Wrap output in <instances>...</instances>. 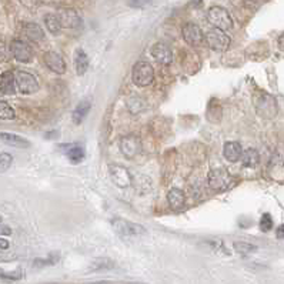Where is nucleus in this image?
<instances>
[{"mask_svg":"<svg viewBox=\"0 0 284 284\" xmlns=\"http://www.w3.org/2000/svg\"><path fill=\"white\" fill-rule=\"evenodd\" d=\"M113 263L107 258H99L96 260L92 266V270H105V269H112Z\"/></svg>","mask_w":284,"mask_h":284,"instance_id":"obj_31","label":"nucleus"},{"mask_svg":"<svg viewBox=\"0 0 284 284\" xmlns=\"http://www.w3.org/2000/svg\"><path fill=\"white\" fill-rule=\"evenodd\" d=\"M133 83L139 87L150 86L154 79V70L150 63L147 62H139L133 67L132 73Z\"/></svg>","mask_w":284,"mask_h":284,"instance_id":"obj_2","label":"nucleus"},{"mask_svg":"<svg viewBox=\"0 0 284 284\" xmlns=\"http://www.w3.org/2000/svg\"><path fill=\"white\" fill-rule=\"evenodd\" d=\"M181 33H183V39H185L186 43L193 47L200 46L203 43V39H205V36L201 33V29L194 23H186Z\"/></svg>","mask_w":284,"mask_h":284,"instance_id":"obj_11","label":"nucleus"},{"mask_svg":"<svg viewBox=\"0 0 284 284\" xmlns=\"http://www.w3.org/2000/svg\"><path fill=\"white\" fill-rule=\"evenodd\" d=\"M276 236H277V238H284V225L278 227L277 231H276Z\"/></svg>","mask_w":284,"mask_h":284,"instance_id":"obj_34","label":"nucleus"},{"mask_svg":"<svg viewBox=\"0 0 284 284\" xmlns=\"http://www.w3.org/2000/svg\"><path fill=\"white\" fill-rule=\"evenodd\" d=\"M120 152L123 153L126 159H134L141 152V141L137 136L129 134L120 141Z\"/></svg>","mask_w":284,"mask_h":284,"instance_id":"obj_8","label":"nucleus"},{"mask_svg":"<svg viewBox=\"0 0 284 284\" xmlns=\"http://www.w3.org/2000/svg\"><path fill=\"white\" fill-rule=\"evenodd\" d=\"M0 92L3 94L16 93V77L12 72H3L0 74Z\"/></svg>","mask_w":284,"mask_h":284,"instance_id":"obj_15","label":"nucleus"},{"mask_svg":"<svg viewBox=\"0 0 284 284\" xmlns=\"http://www.w3.org/2000/svg\"><path fill=\"white\" fill-rule=\"evenodd\" d=\"M57 16H59L60 23H62V26L63 27H67V29H77V27L82 26V17H80L79 13H77L74 9H70V7L60 9Z\"/></svg>","mask_w":284,"mask_h":284,"instance_id":"obj_12","label":"nucleus"},{"mask_svg":"<svg viewBox=\"0 0 284 284\" xmlns=\"http://www.w3.org/2000/svg\"><path fill=\"white\" fill-rule=\"evenodd\" d=\"M207 19L212 23L213 26L221 29V30H230L233 27V19L230 13L226 10L225 7L213 6L207 12Z\"/></svg>","mask_w":284,"mask_h":284,"instance_id":"obj_4","label":"nucleus"},{"mask_svg":"<svg viewBox=\"0 0 284 284\" xmlns=\"http://www.w3.org/2000/svg\"><path fill=\"white\" fill-rule=\"evenodd\" d=\"M233 247H234L236 253H240V254H247V253L257 250L256 246L250 245V243H246V241H236V243L233 245Z\"/></svg>","mask_w":284,"mask_h":284,"instance_id":"obj_27","label":"nucleus"},{"mask_svg":"<svg viewBox=\"0 0 284 284\" xmlns=\"http://www.w3.org/2000/svg\"><path fill=\"white\" fill-rule=\"evenodd\" d=\"M0 139H2V141H5L6 145L12 146V147H17V149L30 147V143L26 139H23L19 134H13V133H0Z\"/></svg>","mask_w":284,"mask_h":284,"instance_id":"obj_17","label":"nucleus"},{"mask_svg":"<svg viewBox=\"0 0 284 284\" xmlns=\"http://www.w3.org/2000/svg\"><path fill=\"white\" fill-rule=\"evenodd\" d=\"M273 229V218L269 213H266L260 218V230L261 231H270Z\"/></svg>","mask_w":284,"mask_h":284,"instance_id":"obj_30","label":"nucleus"},{"mask_svg":"<svg viewBox=\"0 0 284 284\" xmlns=\"http://www.w3.org/2000/svg\"><path fill=\"white\" fill-rule=\"evenodd\" d=\"M23 276L22 269H16L14 271H6L0 269V278H7V280H19Z\"/></svg>","mask_w":284,"mask_h":284,"instance_id":"obj_29","label":"nucleus"},{"mask_svg":"<svg viewBox=\"0 0 284 284\" xmlns=\"http://www.w3.org/2000/svg\"><path fill=\"white\" fill-rule=\"evenodd\" d=\"M112 226L114 231L120 234L121 237H139L141 234H146V229L143 226L127 221L123 218H113Z\"/></svg>","mask_w":284,"mask_h":284,"instance_id":"obj_3","label":"nucleus"},{"mask_svg":"<svg viewBox=\"0 0 284 284\" xmlns=\"http://www.w3.org/2000/svg\"><path fill=\"white\" fill-rule=\"evenodd\" d=\"M109 174H110V178L113 180V183L116 186H119V187H121V189L132 186V173L129 172L125 166L110 165L109 166Z\"/></svg>","mask_w":284,"mask_h":284,"instance_id":"obj_7","label":"nucleus"},{"mask_svg":"<svg viewBox=\"0 0 284 284\" xmlns=\"http://www.w3.org/2000/svg\"><path fill=\"white\" fill-rule=\"evenodd\" d=\"M90 107H92V102H90V100L89 99L82 100L79 105L76 106V109L73 110V114H72L73 121H74L76 125H80V123L85 120V117L87 116V113L90 112Z\"/></svg>","mask_w":284,"mask_h":284,"instance_id":"obj_19","label":"nucleus"},{"mask_svg":"<svg viewBox=\"0 0 284 284\" xmlns=\"http://www.w3.org/2000/svg\"><path fill=\"white\" fill-rule=\"evenodd\" d=\"M10 247V243L7 241L6 238L0 237V250H7Z\"/></svg>","mask_w":284,"mask_h":284,"instance_id":"obj_33","label":"nucleus"},{"mask_svg":"<svg viewBox=\"0 0 284 284\" xmlns=\"http://www.w3.org/2000/svg\"><path fill=\"white\" fill-rule=\"evenodd\" d=\"M207 181L209 186L216 192H225L233 186V177L230 176V173L221 167L212 169L207 176Z\"/></svg>","mask_w":284,"mask_h":284,"instance_id":"obj_1","label":"nucleus"},{"mask_svg":"<svg viewBox=\"0 0 284 284\" xmlns=\"http://www.w3.org/2000/svg\"><path fill=\"white\" fill-rule=\"evenodd\" d=\"M63 149H66V150H63V152L66 153V156L69 157V160H70L72 163H80L82 160L85 159V150H83V147H80L79 145L63 146Z\"/></svg>","mask_w":284,"mask_h":284,"instance_id":"obj_22","label":"nucleus"},{"mask_svg":"<svg viewBox=\"0 0 284 284\" xmlns=\"http://www.w3.org/2000/svg\"><path fill=\"white\" fill-rule=\"evenodd\" d=\"M74 69H76V73L79 74V76H83L85 73L87 72V69H89V57H87V54L85 50H82V49H76V52H74Z\"/></svg>","mask_w":284,"mask_h":284,"instance_id":"obj_18","label":"nucleus"},{"mask_svg":"<svg viewBox=\"0 0 284 284\" xmlns=\"http://www.w3.org/2000/svg\"><path fill=\"white\" fill-rule=\"evenodd\" d=\"M43 60L46 63V66L52 70V72L57 73V74H63L66 72V63L63 57L56 52H46L43 56Z\"/></svg>","mask_w":284,"mask_h":284,"instance_id":"obj_13","label":"nucleus"},{"mask_svg":"<svg viewBox=\"0 0 284 284\" xmlns=\"http://www.w3.org/2000/svg\"><path fill=\"white\" fill-rule=\"evenodd\" d=\"M241 161H243V166L246 167H256L260 161V156H258L257 150L254 149H247L241 154Z\"/></svg>","mask_w":284,"mask_h":284,"instance_id":"obj_23","label":"nucleus"},{"mask_svg":"<svg viewBox=\"0 0 284 284\" xmlns=\"http://www.w3.org/2000/svg\"><path fill=\"white\" fill-rule=\"evenodd\" d=\"M206 42H207L209 47L216 52H225L230 46V37L225 33V30L217 29V27L210 29L206 33Z\"/></svg>","mask_w":284,"mask_h":284,"instance_id":"obj_5","label":"nucleus"},{"mask_svg":"<svg viewBox=\"0 0 284 284\" xmlns=\"http://www.w3.org/2000/svg\"><path fill=\"white\" fill-rule=\"evenodd\" d=\"M145 102L139 97H133L127 102V109L133 113V114H137L139 112H141L145 109Z\"/></svg>","mask_w":284,"mask_h":284,"instance_id":"obj_26","label":"nucleus"},{"mask_svg":"<svg viewBox=\"0 0 284 284\" xmlns=\"http://www.w3.org/2000/svg\"><path fill=\"white\" fill-rule=\"evenodd\" d=\"M45 25H46L47 30L52 34H59L60 30H62V23H60L59 16L56 14L49 13L45 16Z\"/></svg>","mask_w":284,"mask_h":284,"instance_id":"obj_24","label":"nucleus"},{"mask_svg":"<svg viewBox=\"0 0 284 284\" xmlns=\"http://www.w3.org/2000/svg\"><path fill=\"white\" fill-rule=\"evenodd\" d=\"M223 154L225 157L231 163H236L241 159V154H243V149L237 141H229L226 143L225 149H223Z\"/></svg>","mask_w":284,"mask_h":284,"instance_id":"obj_16","label":"nucleus"},{"mask_svg":"<svg viewBox=\"0 0 284 284\" xmlns=\"http://www.w3.org/2000/svg\"><path fill=\"white\" fill-rule=\"evenodd\" d=\"M23 33L26 34V37L32 42H40L45 39V33L42 30V27L36 23H27L23 27Z\"/></svg>","mask_w":284,"mask_h":284,"instance_id":"obj_21","label":"nucleus"},{"mask_svg":"<svg viewBox=\"0 0 284 284\" xmlns=\"http://www.w3.org/2000/svg\"><path fill=\"white\" fill-rule=\"evenodd\" d=\"M278 47H280L281 50H284V33L278 37Z\"/></svg>","mask_w":284,"mask_h":284,"instance_id":"obj_35","label":"nucleus"},{"mask_svg":"<svg viewBox=\"0 0 284 284\" xmlns=\"http://www.w3.org/2000/svg\"><path fill=\"white\" fill-rule=\"evenodd\" d=\"M16 117V113L6 102L0 100V119L2 120H13Z\"/></svg>","mask_w":284,"mask_h":284,"instance_id":"obj_25","label":"nucleus"},{"mask_svg":"<svg viewBox=\"0 0 284 284\" xmlns=\"http://www.w3.org/2000/svg\"><path fill=\"white\" fill-rule=\"evenodd\" d=\"M10 52L13 54V57L17 62L22 63H29L33 57V50L32 47L27 45L23 40H13L10 43Z\"/></svg>","mask_w":284,"mask_h":284,"instance_id":"obj_10","label":"nucleus"},{"mask_svg":"<svg viewBox=\"0 0 284 284\" xmlns=\"http://www.w3.org/2000/svg\"><path fill=\"white\" fill-rule=\"evenodd\" d=\"M167 201H169V205L172 209L174 210H177V209H181L186 203V196L183 190H180V189H172L169 194H167Z\"/></svg>","mask_w":284,"mask_h":284,"instance_id":"obj_20","label":"nucleus"},{"mask_svg":"<svg viewBox=\"0 0 284 284\" xmlns=\"http://www.w3.org/2000/svg\"><path fill=\"white\" fill-rule=\"evenodd\" d=\"M200 3H201L200 0H194V5H200Z\"/></svg>","mask_w":284,"mask_h":284,"instance_id":"obj_36","label":"nucleus"},{"mask_svg":"<svg viewBox=\"0 0 284 284\" xmlns=\"http://www.w3.org/2000/svg\"><path fill=\"white\" fill-rule=\"evenodd\" d=\"M14 77H16V86H17L20 93L33 94L39 90V83H37V79L34 77L33 74L19 70V72H16Z\"/></svg>","mask_w":284,"mask_h":284,"instance_id":"obj_6","label":"nucleus"},{"mask_svg":"<svg viewBox=\"0 0 284 284\" xmlns=\"http://www.w3.org/2000/svg\"><path fill=\"white\" fill-rule=\"evenodd\" d=\"M13 163V157L9 153H0V173L7 172Z\"/></svg>","mask_w":284,"mask_h":284,"instance_id":"obj_28","label":"nucleus"},{"mask_svg":"<svg viewBox=\"0 0 284 284\" xmlns=\"http://www.w3.org/2000/svg\"><path fill=\"white\" fill-rule=\"evenodd\" d=\"M7 59V47L6 45L0 40V62H5Z\"/></svg>","mask_w":284,"mask_h":284,"instance_id":"obj_32","label":"nucleus"},{"mask_svg":"<svg viewBox=\"0 0 284 284\" xmlns=\"http://www.w3.org/2000/svg\"><path fill=\"white\" fill-rule=\"evenodd\" d=\"M152 56L159 62L160 65H170L173 62V52L170 47L165 43H156L152 47Z\"/></svg>","mask_w":284,"mask_h":284,"instance_id":"obj_14","label":"nucleus"},{"mask_svg":"<svg viewBox=\"0 0 284 284\" xmlns=\"http://www.w3.org/2000/svg\"><path fill=\"white\" fill-rule=\"evenodd\" d=\"M256 109L257 113L261 117L266 119H271L277 114V105H276V100L271 97L270 94H263L260 96L256 103Z\"/></svg>","mask_w":284,"mask_h":284,"instance_id":"obj_9","label":"nucleus"}]
</instances>
